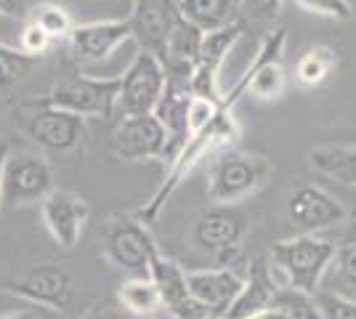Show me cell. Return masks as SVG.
<instances>
[{
  "instance_id": "1",
  "label": "cell",
  "mask_w": 356,
  "mask_h": 319,
  "mask_svg": "<svg viewBox=\"0 0 356 319\" xmlns=\"http://www.w3.org/2000/svg\"><path fill=\"white\" fill-rule=\"evenodd\" d=\"M242 136V128H239L237 117H234V109H221L218 117L210 122L208 128H202L200 133L189 136V141L181 147V152L170 160L168 173H165L163 183L154 189V195L134 213L138 221L144 224H154L160 218V213L168 208V202L173 199L181 183L186 181L194 173V167L200 165L208 154L223 152V149H232L237 144V138Z\"/></svg>"
},
{
  "instance_id": "2",
  "label": "cell",
  "mask_w": 356,
  "mask_h": 319,
  "mask_svg": "<svg viewBox=\"0 0 356 319\" xmlns=\"http://www.w3.org/2000/svg\"><path fill=\"white\" fill-rule=\"evenodd\" d=\"M332 256H335L332 240L322 234H296L271 245L268 263L280 288L290 285L306 293H316L325 282Z\"/></svg>"
},
{
  "instance_id": "3",
  "label": "cell",
  "mask_w": 356,
  "mask_h": 319,
  "mask_svg": "<svg viewBox=\"0 0 356 319\" xmlns=\"http://www.w3.org/2000/svg\"><path fill=\"white\" fill-rule=\"evenodd\" d=\"M274 176L268 157L223 149L208 170V199L216 205H239L266 189Z\"/></svg>"
},
{
  "instance_id": "4",
  "label": "cell",
  "mask_w": 356,
  "mask_h": 319,
  "mask_svg": "<svg viewBox=\"0 0 356 319\" xmlns=\"http://www.w3.org/2000/svg\"><path fill=\"white\" fill-rule=\"evenodd\" d=\"M284 46H287V32L282 27L264 35L245 72L234 80L229 93H223V109H234L242 96H255L261 101H274L282 96L287 85V75L282 67Z\"/></svg>"
},
{
  "instance_id": "5",
  "label": "cell",
  "mask_w": 356,
  "mask_h": 319,
  "mask_svg": "<svg viewBox=\"0 0 356 319\" xmlns=\"http://www.w3.org/2000/svg\"><path fill=\"white\" fill-rule=\"evenodd\" d=\"M102 253L128 277H149V263L160 250L144 221L136 215H112L102 227Z\"/></svg>"
},
{
  "instance_id": "6",
  "label": "cell",
  "mask_w": 356,
  "mask_h": 319,
  "mask_svg": "<svg viewBox=\"0 0 356 319\" xmlns=\"http://www.w3.org/2000/svg\"><path fill=\"white\" fill-rule=\"evenodd\" d=\"M118 96L120 75H72L59 80L40 101L51 106H59V109H67V112H74V115H80L86 120L88 117L112 120V115L118 112Z\"/></svg>"
},
{
  "instance_id": "7",
  "label": "cell",
  "mask_w": 356,
  "mask_h": 319,
  "mask_svg": "<svg viewBox=\"0 0 356 319\" xmlns=\"http://www.w3.org/2000/svg\"><path fill=\"white\" fill-rule=\"evenodd\" d=\"M54 167L43 154L8 152L3 160V181H0V205L16 211L40 205L54 192Z\"/></svg>"
},
{
  "instance_id": "8",
  "label": "cell",
  "mask_w": 356,
  "mask_h": 319,
  "mask_svg": "<svg viewBox=\"0 0 356 319\" xmlns=\"http://www.w3.org/2000/svg\"><path fill=\"white\" fill-rule=\"evenodd\" d=\"M16 120L22 131L48 152H72L86 138V117L43 104L40 99L16 109Z\"/></svg>"
},
{
  "instance_id": "9",
  "label": "cell",
  "mask_w": 356,
  "mask_h": 319,
  "mask_svg": "<svg viewBox=\"0 0 356 319\" xmlns=\"http://www.w3.org/2000/svg\"><path fill=\"white\" fill-rule=\"evenodd\" d=\"M248 234V218L234 205H216L197 215L192 229V243L218 261V266H229L242 247Z\"/></svg>"
},
{
  "instance_id": "10",
  "label": "cell",
  "mask_w": 356,
  "mask_h": 319,
  "mask_svg": "<svg viewBox=\"0 0 356 319\" xmlns=\"http://www.w3.org/2000/svg\"><path fill=\"white\" fill-rule=\"evenodd\" d=\"M6 293L19 301L67 311L74 298V277L59 263H35L6 282Z\"/></svg>"
},
{
  "instance_id": "11",
  "label": "cell",
  "mask_w": 356,
  "mask_h": 319,
  "mask_svg": "<svg viewBox=\"0 0 356 319\" xmlns=\"http://www.w3.org/2000/svg\"><path fill=\"white\" fill-rule=\"evenodd\" d=\"M168 85V72L163 61L147 51H138L128 69L120 75V115H149L154 112L157 101L163 99Z\"/></svg>"
},
{
  "instance_id": "12",
  "label": "cell",
  "mask_w": 356,
  "mask_h": 319,
  "mask_svg": "<svg viewBox=\"0 0 356 319\" xmlns=\"http://www.w3.org/2000/svg\"><path fill=\"white\" fill-rule=\"evenodd\" d=\"M112 149L125 163H147V160H168L170 141L163 122L152 112L149 115H120L112 136Z\"/></svg>"
},
{
  "instance_id": "13",
  "label": "cell",
  "mask_w": 356,
  "mask_h": 319,
  "mask_svg": "<svg viewBox=\"0 0 356 319\" xmlns=\"http://www.w3.org/2000/svg\"><path fill=\"white\" fill-rule=\"evenodd\" d=\"M178 19H181L178 0H134L128 22H131L138 51H147L163 61L168 38Z\"/></svg>"
},
{
  "instance_id": "14",
  "label": "cell",
  "mask_w": 356,
  "mask_h": 319,
  "mask_svg": "<svg viewBox=\"0 0 356 319\" xmlns=\"http://www.w3.org/2000/svg\"><path fill=\"white\" fill-rule=\"evenodd\" d=\"M287 215L300 234H316L322 229L346 224L348 211L338 197L316 183H303L287 197Z\"/></svg>"
},
{
  "instance_id": "15",
  "label": "cell",
  "mask_w": 356,
  "mask_h": 319,
  "mask_svg": "<svg viewBox=\"0 0 356 319\" xmlns=\"http://www.w3.org/2000/svg\"><path fill=\"white\" fill-rule=\"evenodd\" d=\"M40 213H43V224L48 229V234L64 250H70L80 243L83 229L90 218V208L86 197L67 192V189H54L40 202Z\"/></svg>"
},
{
  "instance_id": "16",
  "label": "cell",
  "mask_w": 356,
  "mask_h": 319,
  "mask_svg": "<svg viewBox=\"0 0 356 319\" xmlns=\"http://www.w3.org/2000/svg\"><path fill=\"white\" fill-rule=\"evenodd\" d=\"M67 40H70V48L77 61L99 64V61L109 59L122 43L134 40V30H131L128 16L125 19H99V22H88V24H74L72 35Z\"/></svg>"
},
{
  "instance_id": "17",
  "label": "cell",
  "mask_w": 356,
  "mask_h": 319,
  "mask_svg": "<svg viewBox=\"0 0 356 319\" xmlns=\"http://www.w3.org/2000/svg\"><path fill=\"white\" fill-rule=\"evenodd\" d=\"M280 290V282L274 279L268 256H258L250 261V269L245 274V282L239 288L237 298L223 311V319H258L266 311L274 295Z\"/></svg>"
},
{
  "instance_id": "18",
  "label": "cell",
  "mask_w": 356,
  "mask_h": 319,
  "mask_svg": "<svg viewBox=\"0 0 356 319\" xmlns=\"http://www.w3.org/2000/svg\"><path fill=\"white\" fill-rule=\"evenodd\" d=\"M189 104H192V91H189V83L176 80V77H168V85H165L163 99L154 106V117L163 122L168 141H170V149H168V163L181 152V147L189 141Z\"/></svg>"
},
{
  "instance_id": "19",
  "label": "cell",
  "mask_w": 356,
  "mask_h": 319,
  "mask_svg": "<svg viewBox=\"0 0 356 319\" xmlns=\"http://www.w3.org/2000/svg\"><path fill=\"white\" fill-rule=\"evenodd\" d=\"M186 279H189V290H192L194 298L216 314H223L229 309V304L237 298L239 288L245 282V277H239L229 266L192 269V272H186Z\"/></svg>"
},
{
  "instance_id": "20",
  "label": "cell",
  "mask_w": 356,
  "mask_h": 319,
  "mask_svg": "<svg viewBox=\"0 0 356 319\" xmlns=\"http://www.w3.org/2000/svg\"><path fill=\"white\" fill-rule=\"evenodd\" d=\"M202 38H205V32L200 30L197 24H192L184 16L178 19L173 32H170V38H168V46H165V56H163V67L165 72H168V77H176V80L189 83L194 64L200 59Z\"/></svg>"
},
{
  "instance_id": "21",
  "label": "cell",
  "mask_w": 356,
  "mask_h": 319,
  "mask_svg": "<svg viewBox=\"0 0 356 319\" xmlns=\"http://www.w3.org/2000/svg\"><path fill=\"white\" fill-rule=\"evenodd\" d=\"M319 290H330L356 301V213L346 218V229L335 243V256L325 274V288Z\"/></svg>"
},
{
  "instance_id": "22",
  "label": "cell",
  "mask_w": 356,
  "mask_h": 319,
  "mask_svg": "<svg viewBox=\"0 0 356 319\" xmlns=\"http://www.w3.org/2000/svg\"><path fill=\"white\" fill-rule=\"evenodd\" d=\"M149 277L157 285V293L163 298V306L173 314L178 306L186 304L192 298L189 290V279H186V269L178 261L168 259L163 253H157L152 263H149Z\"/></svg>"
},
{
  "instance_id": "23",
  "label": "cell",
  "mask_w": 356,
  "mask_h": 319,
  "mask_svg": "<svg viewBox=\"0 0 356 319\" xmlns=\"http://www.w3.org/2000/svg\"><path fill=\"white\" fill-rule=\"evenodd\" d=\"M309 165L332 181L356 186V144H325L309 152Z\"/></svg>"
},
{
  "instance_id": "24",
  "label": "cell",
  "mask_w": 356,
  "mask_h": 319,
  "mask_svg": "<svg viewBox=\"0 0 356 319\" xmlns=\"http://www.w3.org/2000/svg\"><path fill=\"white\" fill-rule=\"evenodd\" d=\"M178 8L184 19H189L202 32H210L239 22L242 0H178Z\"/></svg>"
},
{
  "instance_id": "25",
  "label": "cell",
  "mask_w": 356,
  "mask_h": 319,
  "mask_svg": "<svg viewBox=\"0 0 356 319\" xmlns=\"http://www.w3.org/2000/svg\"><path fill=\"white\" fill-rule=\"evenodd\" d=\"M258 319H322V311L316 304V293L284 285L277 290L271 306Z\"/></svg>"
},
{
  "instance_id": "26",
  "label": "cell",
  "mask_w": 356,
  "mask_h": 319,
  "mask_svg": "<svg viewBox=\"0 0 356 319\" xmlns=\"http://www.w3.org/2000/svg\"><path fill=\"white\" fill-rule=\"evenodd\" d=\"M118 301L125 311H131L136 317H149L163 306V298L157 293V285L152 282V277H128V279H122L118 288Z\"/></svg>"
},
{
  "instance_id": "27",
  "label": "cell",
  "mask_w": 356,
  "mask_h": 319,
  "mask_svg": "<svg viewBox=\"0 0 356 319\" xmlns=\"http://www.w3.org/2000/svg\"><path fill=\"white\" fill-rule=\"evenodd\" d=\"M335 64H338V56H335V51L327 46H314L309 48L296 64V80L300 85H306V88H314V85H319V83H325L327 75L335 69Z\"/></svg>"
},
{
  "instance_id": "28",
  "label": "cell",
  "mask_w": 356,
  "mask_h": 319,
  "mask_svg": "<svg viewBox=\"0 0 356 319\" xmlns=\"http://www.w3.org/2000/svg\"><path fill=\"white\" fill-rule=\"evenodd\" d=\"M38 61H40L38 56L24 54L19 46H8L0 40V91L30 77L32 69L38 67Z\"/></svg>"
},
{
  "instance_id": "29",
  "label": "cell",
  "mask_w": 356,
  "mask_h": 319,
  "mask_svg": "<svg viewBox=\"0 0 356 319\" xmlns=\"http://www.w3.org/2000/svg\"><path fill=\"white\" fill-rule=\"evenodd\" d=\"M30 22H35L40 30L51 38V40H59V38H70L74 30V22L70 11L59 6V3H40L30 11Z\"/></svg>"
},
{
  "instance_id": "30",
  "label": "cell",
  "mask_w": 356,
  "mask_h": 319,
  "mask_svg": "<svg viewBox=\"0 0 356 319\" xmlns=\"http://www.w3.org/2000/svg\"><path fill=\"white\" fill-rule=\"evenodd\" d=\"M316 304L322 311V319H356V301L343 298L330 290H316Z\"/></svg>"
},
{
  "instance_id": "31",
  "label": "cell",
  "mask_w": 356,
  "mask_h": 319,
  "mask_svg": "<svg viewBox=\"0 0 356 319\" xmlns=\"http://www.w3.org/2000/svg\"><path fill=\"white\" fill-rule=\"evenodd\" d=\"M223 109V104L218 101H210V99H202V96H192V104H189V136L200 133L202 128H208L210 122L218 117V112Z\"/></svg>"
},
{
  "instance_id": "32",
  "label": "cell",
  "mask_w": 356,
  "mask_h": 319,
  "mask_svg": "<svg viewBox=\"0 0 356 319\" xmlns=\"http://www.w3.org/2000/svg\"><path fill=\"white\" fill-rule=\"evenodd\" d=\"M296 3L309 14L327 16V19H335V22H348L354 16L348 0H296Z\"/></svg>"
},
{
  "instance_id": "33",
  "label": "cell",
  "mask_w": 356,
  "mask_h": 319,
  "mask_svg": "<svg viewBox=\"0 0 356 319\" xmlns=\"http://www.w3.org/2000/svg\"><path fill=\"white\" fill-rule=\"evenodd\" d=\"M51 43H54V40H51L35 22H27V24L22 27V32H19V48H22L24 54H30V56H38V59L51 48Z\"/></svg>"
},
{
  "instance_id": "34",
  "label": "cell",
  "mask_w": 356,
  "mask_h": 319,
  "mask_svg": "<svg viewBox=\"0 0 356 319\" xmlns=\"http://www.w3.org/2000/svg\"><path fill=\"white\" fill-rule=\"evenodd\" d=\"M282 3L284 0H242V14L250 16L255 24H271L280 16Z\"/></svg>"
},
{
  "instance_id": "35",
  "label": "cell",
  "mask_w": 356,
  "mask_h": 319,
  "mask_svg": "<svg viewBox=\"0 0 356 319\" xmlns=\"http://www.w3.org/2000/svg\"><path fill=\"white\" fill-rule=\"evenodd\" d=\"M0 14L3 16H24L27 11V3L24 0H0Z\"/></svg>"
},
{
  "instance_id": "36",
  "label": "cell",
  "mask_w": 356,
  "mask_h": 319,
  "mask_svg": "<svg viewBox=\"0 0 356 319\" xmlns=\"http://www.w3.org/2000/svg\"><path fill=\"white\" fill-rule=\"evenodd\" d=\"M0 319H38L32 311H11V314H3Z\"/></svg>"
},
{
  "instance_id": "37",
  "label": "cell",
  "mask_w": 356,
  "mask_h": 319,
  "mask_svg": "<svg viewBox=\"0 0 356 319\" xmlns=\"http://www.w3.org/2000/svg\"><path fill=\"white\" fill-rule=\"evenodd\" d=\"M93 319H128V317H122L118 311H104V314H99V317H93Z\"/></svg>"
},
{
  "instance_id": "38",
  "label": "cell",
  "mask_w": 356,
  "mask_h": 319,
  "mask_svg": "<svg viewBox=\"0 0 356 319\" xmlns=\"http://www.w3.org/2000/svg\"><path fill=\"white\" fill-rule=\"evenodd\" d=\"M6 154H8V149L0 147V181H3V160H6ZM0 208H3V205H0Z\"/></svg>"
},
{
  "instance_id": "39",
  "label": "cell",
  "mask_w": 356,
  "mask_h": 319,
  "mask_svg": "<svg viewBox=\"0 0 356 319\" xmlns=\"http://www.w3.org/2000/svg\"><path fill=\"white\" fill-rule=\"evenodd\" d=\"M202 319H223L221 314H208V317H202Z\"/></svg>"
}]
</instances>
